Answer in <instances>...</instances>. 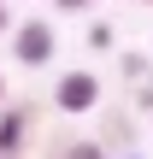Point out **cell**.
<instances>
[{
	"instance_id": "1",
	"label": "cell",
	"mask_w": 153,
	"mask_h": 159,
	"mask_svg": "<svg viewBox=\"0 0 153 159\" xmlns=\"http://www.w3.org/2000/svg\"><path fill=\"white\" fill-rule=\"evenodd\" d=\"M53 106L71 112V118H77V112H94V106H100V77H94V71H65V77L53 83Z\"/></svg>"
},
{
	"instance_id": "2",
	"label": "cell",
	"mask_w": 153,
	"mask_h": 159,
	"mask_svg": "<svg viewBox=\"0 0 153 159\" xmlns=\"http://www.w3.org/2000/svg\"><path fill=\"white\" fill-rule=\"evenodd\" d=\"M53 24H41V18H29V24H18V35H12V59L18 65H29V71H41L47 59H53Z\"/></svg>"
},
{
	"instance_id": "3",
	"label": "cell",
	"mask_w": 153,
	"mask_h": 159,
	"mask_svg": "<svg viewBox=\"0 0 153 159\" xmlns=\"http://www.w3.org/2000/svg\"><path fill=\"white\" fill-rule=\"evenodd\" d=\"M29 112H35V106H12V112L0 118V153H12V159H18V148H24V130H29Z\"/></svg>"
},
{
	"instance_id": "4",
	"label": "cell",
	"mask_w": 153,
	"mask_h": 159,
	"mask_svg": "<svg viewBox=\"0 0 153 159\" xmlns=\"http://www.w3.org/2000/svg\"><path fill=\"white\" fill-rule=\"evenodd\" d=\"M65 159H106V148L100 142H71V148H59Z\"/></svg>"
},
{
	"instance_id": "5",
	"label": "cell",
	"mask_w": 153,
	"mask_h": 159,
	"mask_svg": "<svg viewBox=\"0 0 153 159\" xmlns=\"http://www.w3.org/2000/svg\"><path fill=\"white\" fill-rule=\"evenodd\" d=\"M59 6H65V12H83V6H94V0H59Z\"/></svg>"
},
{
	"instance_id": "6",
	"label": "cell",
	"mask_w": 153,
	"mask_h": 159,
	"mask_svg": "<svg viewBox=\"0 0 153 159\" xmlns=\"http://www.w3.org/2000/svg\"><path fill=\"white\" fill-rule=\"evenodd\" d=\"M6 30H12V18H6V0H0V35H6Z\"/></svg>"
},
{
	"instance_id": "7",
	"label": "cell",
	"mask_w": 153,
	"mask_h": 159,
	"mask_svg": "<svg viewBox=\"0 0 153 159\" xmlns=\"http://www.w3.org/2000/svg\"><path fill=\"white\" fill-rule=\"evenodd\" d=\"M0 100H6V83H0Z\"/></svg>"
},
{
	"instance_id": "8",
	"label": "cell",
	"mask_w": 153,
	"mask_h": 159,
	"mask_svg": "<svg viewBox=\"0 0 153 159\" xmlns=\"http://www.w3.org/2000/svg\"><path fill=\"white\" fill-rule=\"evenodd\" d=\"M142 6H153V0H142Z\"/></svg>"
},
{
	"instance_id": "9",
	"label": "cell",
	"mask_w": 153,
	"mask_h": 159,
	"mask_svg": "<svg viewBox=\"0 0 153 159\" xmlns=\"http://www.w3.org/2000/svg\"><path fill=\"white\" fill-rule=\"evenodd\" d=\"M0 159H12V153H0Z\"/></svg>"
},
{
	"instance_id": "10",
	"label": "cell",
	"mask_w": 153,
	"mask_h": 159,
	"mask_svg": "<svg viewBox=\"0 0 153 159\" xmlns=\"http://www.w3.org/2000/svg\"><path fill=\"white\" fill-rule=\"evenodd\" d=\"M130 159H136V153H130Z\"/></svg>"
}]
</instances>
